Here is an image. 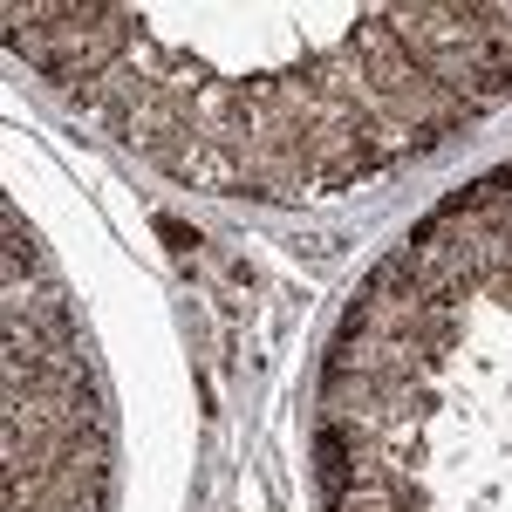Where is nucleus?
Here are the masks:
<instances>
[{"mask_svg": "<svg viewBox=\"0 0 512 512\" xmlns=\"http://www.w3.org/2000/svg\"><path fill=\"white\" fill-rule=\"evenodd\" d=\"M110 424L55 274L7 205V512H103Z\"/></svg>", "mask_w": 512, "mask_h": 512, "instance_id": "1", "label": "nucleus"}]
</instances>
